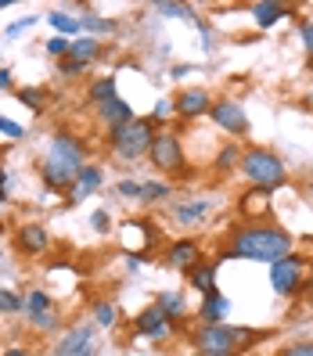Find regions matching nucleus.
<instances>
[{
  "label": "nucleus",
  "mask_w": 313,
  "mask_h": 356,
  "mask_svg": "<svg viewBox=\"0 0 313 356\" xmlns=\"http://www.w3.org/2000/svg\"><path fill=\"white\" fill-rule=\"evenodd\" d=\"M69 47H72V40H69V36H51V40H47V54L58 58V61H61V58H69Z\"/></svg>",
  "instance_id": "30"
},
{
  "label": "nucleus",
  "mask_w": 313,
  "mask_h": 356,
  "mask_svg": "<svg viewBox=\"0 0 313 356\" xmlns=\"http://www.w3.org/2000/svg\"><path fill=\"white\" fill-rule=\"evenodd\" d=\"M198 259H202L198 241H177V245H170V252H166V263L177 266V270H191V266H198Z\"/></svg>",
  "instance_id": "13"
},
{
  "label": "nucleus",
  "mask_w": 313,
  "mask_h": 356,
  "mask_svg": "<svg viewBox=\"0 0 313 356\" xmlns=\"http://www.w3.org/2000/svg\"><path fill=\"white\" fill-rule=\"evenodd\" d=\"M33 22H36V18H33V15H26V18H18V22H15V26H11V29H8V33H11V36H15V33H22V29H29V26H33Z\"/></svg>",
  "instance_id": "42"
},
{
  "label": "nucleus",
  "mask_w": 313,
  "mask_h": 356,
  "mask_svg": "<svg viewBox=\"0 0 313 356\" xmlns=\"http://www.w3.org/2000/svg\"><path fill=\"white\" fill-rule=\"evenodd\" d=\"M54 309V299L47 296V291H29L26 296V313H29V321L40 317V313H51Z\"/></svg>",
  "instance_id": "23"
},
{
  "label": "nucleus",
  "mask_w": 313,
  "mask_h": 356,
  "mask_svg": "<svg viewBox=\"0 0 313 356\" xmlns=\"http://www.w3.org/2000/svg\"><path fill=\"white\" fill-rule=\"evenodd\" d=\"M310 101H313V94H310Z\"/></svg>",
  "instance_id": "48"
},
{
  "label": "nucleus",
  "mask_w": 313,
  "mask_h": 356,
  "mask_svg": "<svg viewBox=\"0 0 313 356\" xmlns=\"http://www.w3.org/2000/svg\"><path fill=\"white\" fill-rule=\"evenodd\" d=\"M101 180H104V173H101V165H83V173L76 177V184H72V191H69V198L72 202H83V198H90L97 187H101Z\"/></svg>",
  "instance_id": "15"
},
{
  "label": "nucleus",
  "mask_w": 313,
  "mask_h": 356,
  "mask_svg": "<svg viewBox=\"0 0 313 356\" xmlns=\"http://www.w3.org/2000/svg\"><path fill=\"white\" fill-rule=\"evenodd\" d=\"M278 356H313V342H291V346H284Z\"/></svg>",
  "instance_id": "37"
},
{
  "label": "nucleus",
  "mask_w": 313,
  "mask_h": 356,
  "mask_svg": "<svg viewBox=\"0 0 313 356\" xmlns=\"http://www.w3.org/2000/svg\"><path fill=\"white\" fill-rule=\"evenodd\" d=\"M155 11H159V15H166V18H191V15H195L187 4H170V0H162V4H155Z\"/></svg>",
  "instance_id": "29"
},
{
  "label": "nucleus",
  "mask_w": 313,
  "mask_h": 356,
  "mask_svg": "<svg viewBox=\"0 0 313 356\" xmlns=\"http://www.w3.org/2000/svg\"><path fill=\"white\" fill-rule=\"evenodd\" d=\"M97 115H101V122L109 130H119V127H127V122H134L137 115H134V108L122 97H112V101H104V104H97Z\"/></svg>",
  "instance_id": "11"
},
{
  "label": "nucleus",
  "mask_w": 313,
  "mask_h": 356,
  "mask_svg": "<svg viewBox=\"0 0 313 356\" xmlns=\"http://www.w3.org/2000/svg\"><path fill=\"white\" fill-rule=\"evenodd\" d=\"M205 216H209V202H180V205H173V220L180 227H198V223H205Z\"/></svg>",
  "instance_id": "17"
},
{
  "label": "nucleus",
  "mask_w": 313,
  "mask_h": 356,
  "mask_svg": "<svg viewBox=\"0 0 313 356\" xmlns=\"http://www.w3.org/2000/svg\"><path fill=\"white\" fill-rule=\"evenodd\" d=\"M209 108H213V97H209V90H202V87H191V90H184L177 97V115H184V119H198Z\"/></svg>",
  "instance_id": "10"
},
{
  "label": "nucleus",
  "mask_w": 313,
  "mask_h": 356,
  "mask_svg": "<svg viewBox=\"0 0 313 356\" xmlns=\"http://www.w3.org/2000/svg\"><path fill=\"white\" fill-rule=\"evenodd\" d=\"M26 309V299H18L15 291H0V313H18Z\"/></svg>",
  "instance_id": "33"
},
{
  "label": "nucleus",
  "mask_w": 313,
  "mask_h": 356,
  "mask_svg": "<svg viewBox=\"0 0 313 356\" xmlns=\"http://www.w3.org/2000/svg\"><path fill=\"white\" fill-rule=\"evenodd\" d=\"M306 270H310V259L303 256H284L278 263H270V288L278 291V296H296L306 281Z\"/></svg>",
  "instance_id": "6"
},
{
  "label": "nucleus",
  "mask_w": 313,
  "mask_h": 356,
  "mask_svg": "<svg viewBox=\"0 0 313 356\" xmlns=\"http://www.w3.org/2000/svg\"><path fill=\"white\" fill-rule=\"evenodd\" d=\"M79 29H87V33H112L115 22H112V18H101V15H79Z\"/></svg>",
  "instance_id": "27"
},
{
  "label": "nucleus",
  "mask_w": 313,
  "mask_h": 356,
  "mask_svg": "<svg viewBox=\"0 0 313 356\" xmlns=\"http://www.w3.org/2000/svg\"><path fill=\"white\" fill-rule=\"evenodd\" d=\"M94 317H97L101 327H112V324L119 321V313H115L112 302H104V299H101V302H94Z\"/></svg>",
  "instance_id": "28"
},
{
  "label": "nucleus",
  "mask_w": 313,
  "mask_h": 356,
  "mask_svg": "<svg viewBox=\"0 0 313 356\" xmlns=\"http://www.w3.org/2000/svg\"><path fill=\"white\" fill-rule=\"evenodd\" d=\"M202 356H234V353H202Z\"/></svg>",
  "instance_id": "45"
},
{
  "label": "nucleus",
  "mask_w": 313,
  "mask_h": 356,
  "mask_svg": "<svg viewBox=\"0 0 313 356\" xmlns=\"http://www.w3.org/2000/svg\"><path fill=\"white\" fill-rule=\"evenodd\" d=\"M4 8H11V0H0V11H4Z\"/></svg>",
  "instance_id": "46"
},
{
  "label": "nucleus",
  "mask_w": 313,
  "mask_h": 356,
  "mask_svg": "<svg viewBox=\"0 0 313 356\" xmlns=\"http://www.w3.org/2000/svg\"><path fill=\"white\" fill-rule=\"evenodd\" d=\"M152 140H155V122L152 119H134L119 130H109V148L119 162H141L152 152Z\"/></svg>",
  "instance_id": "3"
},
{
  "label": "nucleus",
  "mask_w": 313,
  "mask_h": 356,
  "mask_svg": "<svg viewBox=\"0 0 313 356\" xmlns=\"http://www.w3.org/2000/svg\"><path fill=\"white\" fill-rule=\"evenodd\" d=\"M101 54V44H97V36H76L72 40V47H69V58L83 61V65H90V61Z\"/></svg>",
  "instance_id": "20"
},
{
  "label": "nucleus",
  "mask_w": 313,
  "mask_h": 356,
  "mask_svg": "<svg viewBox=\"0 0 313 356\" xmlns=\"http://www.w3.org/2000/svg\"><path fill=\"white\" fill-rule=\"evenodd\" d=\"M252 339L248 327H234V324H205L198 334H195V346L198 353H234L241 342Z\"/></svg>",
  "instance_id": "5"
},
{
  "label": "nucleus",
  "mask_w": 313,
  "mask_h": 356,
  "mask_svg": "<svg viewBox=\"0 0 313 356\" xmlns=\"http://www.w3.org/2000/svg\"><path fill=\"white\" fill-rule=\"evenodd\" d=\"M18 248L29 256H40V252H47L51 248V234H47V227H40V223H26L22 230H18Z\"/></svg>",
  "instance_id": "12"
},
{
  "label": "nucleus",
  "mask_w": 313,
  "mask_h": 356,
  "mask_svg": "<svg viewBox=\"0 0 313 356\" xmlns=\"http://www.w3.org/2000/svg\"><path fill=\"white\" fill-rule=\"evenodd\" d=\"M148 159H152V165H155L159 173H180L184 165H187V162H184V144H180V137L170 134V130L155 134Z\"/></svg>",
  "instance_id": "7"
},
{
  "label": "nucleus",
  "mask_w": 313,
  "mask_h": 356,
  "mask_svg": "<svg viewBox=\"0 0 313 356\" xmlns=\"http://www.w3.org/2000/svg\"><path fill=\"white\" fill-rule=\"evenodd\" d=\"M8 87H11V72L0 69V90H8Z\"/></svg>",
  "instance_id": "43"
},
{
  "label": "nucleus",
  "mask_w": 313,
  "mask_h": 356,
  "mask_svg": "<svg viewBox=\"0 0 313 356\" xmlns=\"http://www.w3.org/2000/svg\"><path fill=\"white\" fill-rule=\"evenodd\" d=\"M177 112V101H170V97H162V101H155V112H152V122H162V119H170Z\"/></svg>",
  "instance_id": "34"
},
{
  "label": "nucleus",
  "mask_w": 313,
  "mask_h": 356,
  "mask_svg": "<svg viewBox=\"0 0 313 356\" xmlns=\"http://www.w3.org/2000/svg\"><path fill=\"white\" fill-rule=\"evenodd\" d=\"M87 165V144L72 134H54L51 137V148H47V162H44V184L47 187H72L76 177L83 173Z\"/></svg>",
  "instance_id": "2"
},
{
  "label": "nucleus",
  "mask_w": 313,
  "mask_h": 356,
  "mask_svg": "<svg viewBox=\"0 0 313 356\" xmlns=\"http://www.w3.org/2000/svg\"><path fill=\"white\" fill-rule=\"evenodd\" d=\"M266 198H270V191H259V187H252V191L245 195V202H241V213H245V216L263 213V209H266Z\"/></svg>",
  "instance_id": "25"
},
{
  "label": "nucleus",
  "mask_w": 313,
  "mask_h": 356,
  "mask_svg": "<svg viewBox=\"0 0 313 356\" xmlns=\"http://www.w3.org/2000/svg\"><path fill=\"white\" fill-rule=\"evenodd\" d=\"M33 324L40 327V331H54L58 327V313L51 309V313H40V317H33Z\"/></svg>",
  "instance_id": "38"
},
{
  "label": "nucleus",
  "mask_w": 313,
  "mask_h": 356,
  "mask_svg": "<svg viewBox=\"0 0 313 356\" xmlns=\"http://www.w3.org/2000/svg\"><path fill=\"white\" fill-rule=\"evenodd\" d=\"M137 331L152 342H162L166 334H173V321L166 317L159 306H148V309H141V317H137Z\"/></svg>",
  "instance_id": "9"
},
{
  "label": "nucleus",
  "mask_w": 313,
  "mask_h": 356,
  "mask_svg": "<svg viewBox=\"0 0 313 356\" xmlns=\"http://www.w3.org/2000/svg\"><path fill=\"white\" fill-rule=\"evenodd\" d=\"M90 227L97 230V234H109V213H104V209H97V213L90 216Z\"/></svg>",
  "instance_id": "40"
},
{
  "label": "nucleus",
  "mask_w": 313,
  "mask_h": 356,
  "mask_svg": "<svg viewBox=\"0 0 313 356\" xmlns=\"http://www.w3.org/2000/svg\"><path fill=\"white\" fill-rule=\"evenodd\" d=\"M241 173L248 177V184H256L259 191H278V187L288 180V170L284 162L266 152V148H248L241 152Z\"/></svg>",
  "instance_id": "4"
},
{
  "label": "nucleus",
  "mask_w": 313,
  "mask_h": 356,
  "mask_svg": "<svg viewBox=\"0 0 313 356\" xmlns=\"http://www.w3.org/2000/svg\"><path fill=\"white\" fill-rule=\"evenodd\" d=\"M8 356H33L29 349H8Z\"/></svg>",
  "instance_id": "44"
},
{
  "label": "nucleus",
  "mask_w": 313,
  "mask_h": 356,
  "mask_svg": "<svg viewBox=\"0 0 313 356\" xmlns=\"http://www.w3.org/2000/svg\"><path fill=\"white\" fill-rule=\"evenodd\" d=\"M155 306H159V309H162V313H166V317H170V321H173V317H180V313L187 309V306H184V296H180V291H162Z\"/></svg>",
  "instance_id": "24"
},
{
  "label": "nucleus",
  "mask_w": 313,
  "mask_h": 356,
  "mask_svg": "<svg viewBox=\"0 0 313 356\" xmlns=\"http://www.w3.org/2000/svg\"><path fill=\"white\" fill-rule=\"evenodd\" d=\"M209 115H213V122H216L220 130H227V134H234V137L248 134V115H245L241 104H238V101H231V97L213 101V108H209Z\"/></svg>",
  "instance_id": "8"
},
{
  "label": "nucleus",
  "mask_w": 313,
  "mask_h": 356,
  "mask_svg": "<svg viewBox=\"0 0 313 356\" xmlns=\"http://www.w3.org/2000/svg\"><path fill=\"white\" fill-rule=\"evenodd\" d=\"M115 191H119L122 198H141V180H122Z\"/></svg>",
  "instance_id": "39"
},
{
  "label": "nucleus",
  "mask_w": 313,
  "mask_h": 356,
  "mask_svg": "<svg viewBox=\"0 0 313 356\" xmlns=\"http://www.w3.org/2000/svg\"><path fill=\"white\" fill-rule=\"evenodd\" d=\"M299 36H303L306 51H313V22H303V26H299Z\"/></svg>",
  "instance_id": "41"
},
{
  "label": "nucleus",
  "mask_w": 313,
  "mask_h": 356,
  "mask_svg": "<svg viewBox=\"0 0 313 356\" xmlns=\"http://www.w3.org/2000/svg\"><path fill=\"white\" fill-rule=\"evenodd\" d=\"M47 22H51V29H54L58 36H76V33H79V18H72V15H65V11H51Z\"/></svg>",
  "instance_id": "21"
},
{
  "label": "nucleus",
  "mask_w": 313,
  "mask_h": 356,
  "mask_svg": "<svg viewBox=\"0 0 313 356\" xmlns=\"http://www.w3.org/2000/svg\"><path fill=\"white\" fill-rule=\"evenodd\" d=\"M170 191H173L170 184H162V180H148V184H141V198H137V202L152 205V202H162V198H170Z\"/></svg>",
  "instance_id": "22"
},
{
  "label": "nucleus",
  "mask_w": 313,
  "mask_h": 356,
  "mask_svg": "<svg viewBox=\"0 0 313 356\" xmlns=\"http://www.w3.org/2000/svg\"><path fill=\"white\" fill-rule=\"evenodd\" d=\"M234 165H241V152L231 144V148H223V152H220V159H216V170H234Z\"/></svg>",
  "instance_id": "32"
},
{
  "label": "nucleus",
  "mask_w": 313,
  "mask_h": 356,
  "mask_svg": "<svg viewBox=\"0 0 313 356\" xmlns=\"http://www.w3.org/2000/svg\"><path fill=\"white\" fill-rule=\"evenodd\" d=\"M18 101L40 112V108H44V90H40V87H22V90H18Z\"/></svg>",
  "instance_id": "31"
},
{
  "label": "nucleus",
  "mask_w": 313,
  "mask_h": 356,
  "mask_svg": "<svg viewBox=\"0 0 313 356\" xmlns=\"http://www.w3.org/2000/svg\"><path fill=\"white\" fill-rule=\"evenodd\" d=\"M0 134H4V137H11V140H18V137H26V130L18 127L15 119H8V115H0Z\"/></svg>",
  "instance_id": "36"
},
{
  "label": "nucleus",
  "mask_w": 313,
  "mask_h": 356,
  "mask_svg": "<svg viewBox=\"0 0 313 356\" xmlns=\"http://www.w3.org/2000/svg\"><path fill=\"white\" fill-rule=\"evenodd\" d=\"M76 356H94V353H90V349H83V353H76Z\"/></svg>",
  "instance_id": "47"
},
{
  "label": "nucleus",
  "mask_w": 313,
  "mask_h": 356,
  "mask_svg": "<svg viewBox=\"0 0 313 356\" xmlns=\"http://www.w3.org/2000/svg\"><path fill=\"white\" fill-rule=\"evenodd\" d=\"M83 69H87V65H83V61H76V58H61V61H58V72H61V76H69V79L79 76Z\"/></svg>",
  "instance_id": "35"
},
{
  "label": "nucleus",
  "mask_w": 313,
  "mask_h": 356,
  "mask_svg": "<svg viewBox=\"0 0 313 356\" xmlns=\"http://www.w3.org/2000/svg\"><path fill=\"white\" fill-rule=\"evenodd\" d=\"M187 281H191V288H198V296H213L216 291V270L198 263V266L187 270Z\"/></svg>",
  "instance_id": "19"
},
{
  "label": "nucleus",
  "mask_w": 313,
  "mask_h": 356,
  "mask_svg": "<svg viewBox=\"0 0 313 356\" xmlns=\"http://www.w3.org/2000/svg\"><path fill=\"white\" fill-rule=\"evenodd\" d=\"M284 15H288V8L284 4H274V0H259V4H252V18H256L259 29H270L274 22H281Z\"/></svg>",
  "instance_id": "18"
},
{
  "label": "nucleus",
  "mask_w": 313,
  "mask_h": 356,
  "mask_svg": "<svg viewBox=\"0 0 313 356\" xmlns=\"http://www.w3.org/2000/svg\"><path fill=\"white\" fill-rule=\"evenodd\" d=\"M90 339H94V327L79 324V327H72V331L65 334V339L58 342L54 356H76V353H83V349H90Z\"/></svg>",
  "instance_id": "16"
},
{
  "label": "nucleus",
  "mask_w": 313,
  "mask_h": 356,
  "mask_svg": "<svg viewBox=\"0 0 313 356\" xmlns=\"http://www.w3.org/2000/svg\"><path fill=\"white\" fill-rule=\"evenodd\" d=\"M227 256L234 259H256V263H278L291 256V234L270 223H248L234 230L227 241Z\"/></svg>",
  "instance_id": "1"
},
{
  "label": "nucleus",
  "mask_w": 313,
  "mask_h": 356,
  "mask_svg": "<svg viewBox=\"0 0 313 356\" xmlns=\"http://www.w3.org/2000/svg\"><path fill=\"white\" fill-rule=\"evenodd\" d=\"M227 313H231V299H227L223 291H213V296H205V302L198 306V321L202 324H223Z\"/></svg>",
  "instance_id": "14"
},
{
  "label": "nucleus",
  "mask_w": 313,
  "mask_h": 356,
  "mask_svg": "<svg viewBox=\"0 0 313 356\" xmlns=\"http://www.w3.org/2000/svg\"><path fill=\"white\" fill-rule=\"evenodd\" d=\"M112 97H119V94H115V79H112V76L97 79L94 87H90V101H94V104H104V101H112Z\"/></svg>",
  "instance_id": "26"
}]
</instances>
